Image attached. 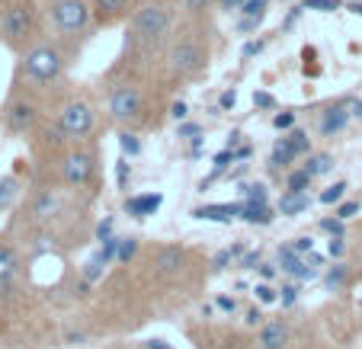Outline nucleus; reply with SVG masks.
<instances>
[{
  "label": "nucleus",
  "mask_w": 362,
  "mask_h": 349,
  "mask_svg": "<svg viewBox=\"0 0 362 349\" xmlns=\"http://www.w3.org/2000/svg\"><path fill=\"white\" fill-rule=\"evenodd\" d=\"M234 103H238V93H234V90H225L218 100V110H234Z\"/></svg>",
  "instance_id": "de8ad7c7"
},
{
  "label": "nucleus",
  "mask_w": 362,
  "mask_h": 349,
  "mask_svg": "<svg viewBox=\"0 0 362 349\" xmlns=\"http://www.w3.org/2000/svg\"><path fill=\"white\" fill-rule=\"evenodd\" d=\"M96 237H100V240L112 237V218H103L100 225H96Z\"/></svg>",
  "instance_id": "09e8293b"
},
{
  "label": "nucleus",
  "mask_w": 362,
  "mask_h": 349,
  "mask_svg": "<svg viewBox=\"0 0 362 349\" xmlns=\"http://www.w3.org/2000/svg\"><path fill=\"white\" fill-rule=\"evenodd\" d=\"M346 189H349V186L340 179V183L327 186V189L321 192V202H324V206H337V202H343V196H346Z\"/></svg>",
  "instance_id": "393cba45"
},
{
  "label": "nucleus",
  "mask_w": 362,
  "mask_h": 349,
  "mask_svg": "<svg viewBox=\"0 0 362 349\" xmlns=\"http://www.w3.org/2000/svg\"><path fill=\"white\" fill-rule=\"evenodd\" d=\"M170 116L177 119V122H186V116H189V106H186L183 100H180V103H173V106H170Z\"/></svg>",
  "instance_id": "a18cd8bd"
},
{
  "label": "nucleus",
  "mask_w": 362,
  "mask_h": 349,
  "mask_svg": "<svg viewBox=\"0 0 362 349\" xmlns=\"http://www.w3.org/2000/svg\"><path fill=\"white\" fill-rule=\"evenodd\" d=\"M260 266V254H253V250H247L244 256H240V269H257Z\"/></svg>",
  "instance_id": "c03bdc74"
},
{
  "label": "nucleus",
  "mask_w": 362,
  "mask_h": 349,
  "mask_svg": "<svg viewBox=\"0 0 362 349\" xmlns=\"http://www.w3.org/2000/svg\"><path fill=\"white\" fill-rule=\"evenodd\" d=\"M183 263H186V254L180 250V247H164V250L158 254L160 273H180V269H183Z\"/></svg>",
  "instance_id": "aec40b11"
},
{
  "label": "nucleus",
  "mask_w": 362,
  "mask_h": 349,
  "mask_svg": "<svg viewBox=\"0 0 362 349\" xmlns=\"http://www.w3.org/2000/svg\"><path fill=\"white\" fill-rule=\"evenodd\" d=\"M160 206H164V196H160V192H144V196L125 199V212H129L132 218H148V215H154Z\"/></svg>",
  "instance_id": "4468645a"
},
{
  "label": "nucleus",
  "mask_w": 362,
  "mask_h": 349,
  "mask_svg": "<svg viewBox=\"0 0 362 349\" xmlns=\"http://www.w3.org/2000/svg\"><path fill=\"white\" fill-rule=\"evenodd\" d=\"M48 16L64 39L83 35L93 23V4L90 0H48Z\"/></svg>",
  "instance_id": "39448f33"
},
{
  "label": "nucleus",
  "mask_w": 362,
  "mask_h": 349,
  "mask_svg": "<svg viewBox=\"0 0 362 349\" xmlns=\"http://www.w3.org/2000/svg\"><path fill=\"white\" fill-rule=\"evenodd\" d=\"M308 206H311V196L308 192H295V189H286L279 199V215H286V218H295V215L308 212Z\"/></svg>",
  "instance_id": "f3484780"
},
{
  "label": "nucleus",
  "mask_w": 362,
  "mask_h": 349,
  "mask_svg": "<svg viewBox=\"0 0 362 349\" xmlns=\"http://www.w3.org/2000/svg\"><path fill=\"white\" fill-rule=\"evenodd\" d=\"M321 231H327L330 237H343L346 234V227H343V218H321Z\"/></svg>",
  "instance_id": "473e14b6"
},
{
  "label": "nucleus",
  "mask_w": 362,
  "mask_h": 349,
  "mask_svg": "<svg viewBox=\"0 0 362 349\" xmlns=\"http://www.w3.org/2000/svg\"><path fill=\"white\" fill-rule=\"evenodd\" d=\"M311 183H315V177H311L305 167H301V170H292L286 177V189H295V192H308L311 189Z\"/></svg>",
  "instance_id": "5701e85b"
},
{
  "label": "nucleus",
  "mask_w": 362,
  "mask_h": 349,
  "mask_svg": "<svg viewBox=\"0 0 362 349\" xmlns=\"http://www.w3.org/2000/svg\"><path fill=\"white\" fill-rule=\"evenodd\" d=\"M148 349H173V346H167L164 340H148Z\"/></svg>",
  "instance_id": "4d7b16f0"
},
{
  "label": "nucleus",
  "mask_w": 362,
  "mask_h": 349,
  "mask_svg": "<svg viewBox=\"0 0 362 349\" xmlns=\"http://www.w3.org/2000/svg\"><path fill=\"white\" fill-rule=\"evenodd\" d=\"M177 138H180V141H196V138H202V129H199L196 122H180Z\"/></svg>",
  "instance_id": "2f4dec72"
},
{
  "label": "nucleus",
  "mask_w": 362,
  "mask_h": 349,
  "mask_svg": "<svg viewBox=\"0 0 362 349\" xmlns=\"http://www.w3.org/2000/svg\"><path fill=\"white\" fill-rule=\"evenodd\" d=\"M129 173H132V167H129V160H119V167H116V177H119V186H125L129 183Z\"/></svg>",
  "instance_id": "8fccbe9b"
},
{
  "label": "nucleus",
  "mask_w": 362,
  "mask_h": 349,
  "mask_svg": "<svg viewBox=\"0 0 362 349\" xmlns=\"http://www.w3.org/2000/svg\"><path fill=\"white\" fill-rule=\"evenodd\" d=\"M103 269H106V263H103L100 256L93 254L87 263H83V279H87V282H96V279H100V276H103Z\"/></svg>",
  "instance_id": "cd10ccee"
},
{
  "label": "nucleus",
  "mask_w": 362,
  "mask_h": 349,
  "mask_svg": "<svg viewBox=\"0 0 362 349\" xmlns=\"http://www.w3.org/2000/svg\"><path fill=\"white\" fill-rule=\"evenodd\" d=\"M90 4H93L96 23H103V26H110V23L129 16V10L135 7V0H90Z\"/></svg>",
  "instance_id": "9b49d317"
},
{
  "label": "nucleus",
  "mask_w": 362,
  "mask_h": 349,
  "mask_svg": "<svg viewBox=\"0 0 362 349\" xmlns=\"http://www.w3.org/2000/svg\"><path fill=\"white\" fill-rule=\"evenodd\" d=\"M240 196H244V202H267L269 192H267V183H244Z\"/></svg>",
  "instance_id": "b1692460"
},
{
  "label": "nucleus",
  "mask_w": 362,
  "mask_h": 349,
  "mask_svg": "<svg viewBox=\"0 0 362 349\" xmlns=\"http://www.w3.org/2000/svg\"><path fill=\"white\" fill-rule=\"evenodd\" d=\"M343 250H346V244H343V237H330V240H327V254H330V256H337V260H340V256H343Z\"/></svg>",
  "instance_id": "79ce46f5"
},
{
  "label": "nucleus",
  "mask_w": 362,
  "mask_h": 349,
  "mask_svg": "<svg viewBox=\"0 0 362 349\" xmlns=\"http://www.w3.org/2000/svg\"><path fill=\"white\" fill-rule=\"evenodd\" d=\"M240 208H244V202H234V206H199V208H192V218L231 225V221L240 218Z\"/></svg>",
  "instance_id": "ddd939ff"
},
{
  "label": "nucleus",
  "mask_w": 362,
  "mask_h": 349,
  "mask_svg": "<svg viewBox=\"0 0 362 349\" xmlns=\"http://www.w3.org/2000/svg\"><path fill=\"white\" fill-rule=\"evenodd\" d=\"M42 39V10L35 0H0V42L23 55Z\"/></svg>",
  "instance_id": "f03ea898"
},
{
  "label": "nucleus",
  "mask_w": 362,
  "mask_h": 349,
  "mask_svg": "<svg viewBox=\"0 0 362 349\" xmlns=\"http://www.w3.org/2000/svg\"><path fill=\"white\" fill-rule=\"evenodd\" d=\"M353 215H359V202H356V199L353 202H343V206L337 208V218H343V221L353 218Z\"/></svg>",
  "instance_id": "ea45409f"
},
{
  "label": "nucleus",
  "mask_w": 362,
  "mask_h": 349,
  "mask_svg": "<svg viewBox=\"0 0 362 349\" xmlns=\"http://www.w3.org/2000/svg\"><path fill=\"white\" fill-rule=\"evenodd\" d=\"M209 64V48L196 32H180L167 48V68L177 77H196Z\"/></svg>",
  "instance_id": "20e7f679"
},
{
  "label": "nucleus",
  "mask_w": 362,
  "mask_h": 349,
  "mask_svg": "<svg viewBox=\"0 0 362 349\" xmlns=\"http://www.w3.org/2000/svg\"><path fill=\"white\" fill-rule=\"evenodd\" d=\"M173 20H177V10H173L170 0H148L132 13L129 23V45L132 48H158L164 45V39L170 35Z\"/></svg>",
  "instance_id": "7ed1b4c3"
},
{
  "label": "nucleus",
  "mask_w": 362,
  "mask_h": 349,
  "mask_svg": "<svg viewBox=\"0 0 362 349\" xmlns=\"http://www.w3.org/2000/svg\"><path fill=\"white\" fill-rule=\"evenodd\" d=\"M215 304H218V311H225V314H234V311H238V302H234V298H228V295H218V298H215Z\"/></svg>",
  "instance_id": "a19ab883"
},
{
  "label": "nucleus",
  "mask_w": 362,
  "mask_h": 349,
  "mask_svg": "<svg viewBox=\"0 0 362 349\" xmlns=\"http://www.w3.org/2000/svg\"><path fill=\"white\" fill-rule=\"evenodd\" d=\"M55 129L62 131L64 138L71 141H83L90 131L96 129V112L87 100H68V103L58 110V119H55Z\"/></svg>",
  "instance_id": "0eeeda50"
},
{
  "label": "nucleus",
  "mask_w": 362,
  "mask_h": 349,
  "mask_svg": "<svg viewBox=\"0 0 362 349\" xmlns=\"http://www.w3.org/2000/svg\"><path fill=\"white\" fill-rule=\"evenodd\" d=\"M257 273L263 276V282H269L276 273H279V269H276V263H260V266H257Z\"/></svg>",
  "instance_id": "3c124183"
},
{
  "label": "nucleus",
  "mask_w": 362,
  "mask_h": 349,
  "mask_svg": "<svg viewBox=\"0 0 362 349\" xmlns=\"http://www.w3.org/2000/svg\"><path fill=\"white\" fill-rule=\"evenodd\" d=\"M240 218H244L247 225H269V221H273V215H269L267 202H244Z\"/></svg>",
  "instance_id": "412c9836"
},
{
  "label": "nucleus",
  "mask_w": 362,
  "mask_h": 349,
  "mask_svg": "<svg viewBox=\"0 0 362 349\" xmlns=\"http://www.w3.org/2000/svg\"><path fill=\"white\" fill-rule=\"evenodd\" d=\"M71 61V52L62 42L39 39L20 55V68H16V83H29V87H52L64 77Z\"/></svg>",
  "instance_id": "f257e3e1"
},
{
  "label": "nucleus",
  "mask_w": 362,
  "mask_h": 349,
  "mask_svg": "<svg viewBox=\"0 0 362 349\" xmlns=\"http://www.w3.org/2000/svg\"><path fill=\"white\" fill-rule=\"evenodd\" d=\"M273 125H276V129H279V131H286V129H292V125H295V112H292V110H286V112H279V116H276V119H273Z\"/></svg>",
  "instance_id": "58836bf2"
},
{
  "label": "nucleus",
  "mask_w": 362,
  "mask_h": 349,
  "mask_svg": "<svg viewBox=\"0 0 362 349\" xmlns=\"http://www.w3.org/2000/svg\"><path fill=\"white\" fill-rule=\"evenodd\" d=\"M93 170H96V158H93V151H87V148H74V151H68L62 160V177L68 186L90 183Z\"/></svg>",
  "instance_id": "1a4fd4ad"
},
{
  "label": "nucleus",
  "mask_w": 362,
  "mask_h": 349,
  "mask_svg": "<svg viewBox=\"0 0 362 349\" xmlns=\"http://www.w3.org/2000/svg\"><path fill=\"white\" fill-rule=\"evenodd\" d=\"M58 208H62V192L58 189H42L39 196L33 199V218L35 221H52L58 215Z\"/></svg>",
  "instance_id": "f8f14e48"
},
{
  "label": "nucleus",
  "mask_w": 362,
  "mask_h": 349,
  "mask_svg": "<svg viewBox=\"0 0 362 349\" xmlns=\"http://www.w3.org/2000/svg\"><path fill=\"white\" fill-rule=\"evenodd\" d=\"M292 247H295V254L308 256V254H311V250H315V240H311V237H298Z\"/></svg>",
  "instance_id": "37998d69"
},
{
  "label": "nucleus",
  "mask_w": 362,
  "mask_h": 349,
  "mask_svg": "<svg viewBox=\"0 0 362 349\" xmlns=\"http://www.w3.org/2000/svg\"><path fill=\"white\" fill-rule=\"evenodd\" d=\"M253 103H257V106H263V110H273V106H276V100H273V96H269V93H253Z\"/></svg>",
  "instance_id": "603ef678"
},
{
  "label": "nucleus",
  "mask_w": 362,
  "mask_h": 349,
  "mask_svg": "<svg viewBox=\"0 0 362 349\" xmlns=\"http://www.w3.org/2000/svg\"><path fill=\"white\" fill-rule=\"evenodd\" d=\"M119 144H122V154H129V158H138V154H141V141H138L135 131H122V135H119Z\"/></svg>",
  "instance_id": "a878e982"
},
{
  "label": "nucleus",
  "mask_w": 362,
  "mask_h": 349,
  "mask_svg": "<svg viewBox=\"0 0 362 349\" xmlns=\"http://www.w3.org/2000/svg\"><path fill=\"white\" fill-rule=\"evenodd\" d=\"M349 106L346 103H337V106H327V110L321 112V122H317V131H321L324 138H334V135H340L343 129L349 125Z\"/></svg>",
  "instance_id": "9d476101"
},
{
  "label": "nucleus",
  "mask_w": 362,
  "mask_h": 349,
  "mask_svg": "<svg viewBox=\"0 0 362 349\" xmlns=\"http://www.w3.org/2000/svg\"><path fill=\"white\" fill-rule=\"evenodd\" d=\"M301 10H317V13H334V10H340V0H301Z\"/></svg>",
  "instance_id": "bb28decb"
},
{
  "label": "nucleus",
  "mask_w": 362,
  "mask_h": 349,
  "mask_svg": "<svg viewBox=\"0 0 362 349\" xmlns=\"http://www.w3.org/2000/svg\"><path fill=\"white\" fill-rule=\"evenodd\" d=\"M13 196H16V179L13 177H4V179H0V208H7Z\"/></svg>",
  "instance_id": "c85d7f7f"
},
{
  "label": "nucleus",
  "mask_w": 362,
  "mask_h": 349,
  "mask_svg": "<svg viewBox=\"0 0 362 349\" xmlns=\"http://www.w3.org/2000/svg\"><path fill=\"white\" fill-rule=\"evenodd\" d=\"M267 4H269V0H244L240 13H244V16H263V13H267Z\"/></svg>",
  "instance_id": "f704fd0d"
},
{
  "label": "nucleus",
  "mask_w": 362,
  "mask_h": 349,
  "mask_svg": "<svg viewBox=\"0 0 362 349\" xmlns=\"http://www.w3.org/2000/svg\"><path fill=\"white\" fill-rule=\"evenodd\" d=\"M279 302H282V308H292V304L298 302V285H286V288H282Z\"/></svg>",
  "instance_id": "4c0bfd02"
},
{
  "label": "nucleus",
  "mask_w": 362,
  "mask_h": 349,
  "mask_svg": "<svg viewBox=\"0 0 362 349\" xmlns=\"http://www.w3.org/2000/svg\"><path fill=\"white\" fill-rule=\"evenodd\" d=\"M212 4H215V0H183V10L189 16H199V13H205V10L212 7Z\"/></svg>",
  "instance_id": "e433bc0d"
},
{
  "label": "nucleus",
  "mask_w": 362,
  "mask_h": 349,
  "mask_svg": "<svg viewBox=\"0 0 362 349\" xmlns=\"http://www.w3.org/2000/svg\"><path fill=\"white\" fill-rule=\"evenodd\" d=\"M286 138H288V141H292V148H295V154H298V158H301V154H311V141H308V135H305V131H298V129H295L292 135H286Z\"/></svg>",
  "instance_id": "c756f323"
},
{
  "label": "nucleus",
  "mask_w": 362,
  "mask_h": 349,
  "mask_svg": "<svg viewBox=\"0 0 362 349\" xmlns=\"http://www.w3.org/2000/svg\"><path fill=\"white\" fill-rule=\"evenodd\" d=\"M135 250H138V240L135 237H119V260H132V256H135Z\"/></svg>",
  "instance_id": "72a5a7b5"
},
{
  "label": "nucleus",
  "mask_w": 362,
  "mask_h": 349,
  "mask_svg": "<svg viewBox=\"0 0 362 349\" xmlns=\"http://www.w3.org/2000/svg\"><path fill=\"white\" fill-rule=\"evenodd\" d=\"M337 167V160H334V154H327V151H311V154H305V170L311 173V177H327L330 170Z\"/></svg>",
  "instance_id": "a211bd4d"
},
{
  "label": "nucleus",
  "mask_w": 362,
  "mask_h": 349,
  "mask_svg": "<svg viewBox=\"0 0 362 349\" xmlns=\"http://www.w3.org/2000/svg\"><path fill=\"white\" fill-rule=\"evenodd\" d=\"M295 158H298V154H295L292 141H288V138H279L276 148H273V154H269V167H273V170H282V167H288Z\"/></svg>",
  "instance_id": "6ab92c4d"
},
{
  "label": "nucleus",
  "mask_w": 362,
  "mask_h": 349,
  "mask_svg": "<svg viewBox=\"0 0 362 349\" xmlns=\"http://www.w3.org/2000/svg\"><path fill=\"white\" fill-rule=\"evenodd\" d=\"M106 106H110V116L116 122H141L144 110H148V100H144V90L132 81H116L110 87V96H106Z\"/></svg>",
  "instance_id": "423d86ee"
},
{
  "label": "nucleus",
  "mask_w": 362,
  "mask_h": 349,
  "mask_svg": "<svg viewBox=\"0 0 362 349\" xmlns=\"http://www.w3.org/2000/svg\"><path fill=\"white\" fill-rule=\"evenodd\" d=\"M359 122H362V116H359Z\"/></svg>",
  "instance_id": "052dcab7"
},
{
  "label": "nucleus",
  "mask_w": 362,
  "mask_h": 349,
  "mask_svg": "<svg viewBox=\"0 0 362 349\" xmlns=\"http://www.w3.org/2000/svg\"><path fill=\"white\" fill-rule=\"evenodd\" d=\"M260 349H286L288 346V324L286 321H267L260 324Z\"/></svg>",
  "instance_id": "2eb2a0df"
},
{
  "label": "nucleus",
  "mask_w": 362,
  "mask_h": 349,
  "mask_svg": "<svg viewBox=\"0 0 362 349\" xmlns=\"http://www.w3.org/2000/svg\"><path fill=\"white\" fill-rule=\"evenodd\" d=\"M247 324H250V327H257V324H263V314H260V308H250L247 311V317H244Z\"/></svg>",
  "instance_id": "5fc2aeb1"
},
{
  "label": "nucleus",
  "mask_w": 362,
  "mask_h": 349,
  "mask_svg": "<svg viewBox=\"0 0 362 349\" xmlns=\"http://www.w3.org/2000/svg\"><path fill=\"white\" fill-rule=\"evenodd\" d=\"M349 279V269L343 266V263H334V266L327 269V276H324V285H327V292H340L343 285H346Z\"/></svg>",
  "instance_id": "4be33fe9"
},
{
  "label": "nucleus",
  "mask_w": 362,
  "mask_h": 349,
  "mask_svg": "<svg viewBox=\"0 0 362 349\" xmlns=\"http://www.w3.org/2000/svg\"><path fill=\"white\" fill-rule=\"evenodd\" d=\"M240 138H244V135H240V131H234V135L228 138V148H231V151H234V148H238V141H240Z\"/></svg>",
  "instance_id": "13d9d810"
},
{
  "label": "nucleus",
  "mask_w": 362,
  "mask_h": 349,
  "mask_svg": "<svg viewBox=\"0 0 362 349\" xmlns=\"http://www.w3.org/2000/svg\"><path fill=\"white\" fill-rule=\"evenodd\" d=\"M0 119H4V129H7L10 135H33V131L39 129L42 112L29 96L13 93L7 100V106H4V112H0Z\"/></svg>",
  "instance_id": "6e6552de"
},
{
  "label": "nucleus",
  "mask_w": 362,
  "mask_h": 349,
  "mask_svg": "<svg viewBox=\"0 0 362 349\" xmlns=\"http://www.w3.org/2000/svg\"><path fill=\"white\" fill-rule=\"evenodd\" d=\"M253 292H257V298H260L263 304H276V302H279V292H276L269 282H260V285L253 288Z\"/></svg>",
  "instance_id": "7c9ffc66"
},
{
  "label": "nucleus",
  "mask_w": 362,
  "mask_h": 349,
  "mask_svg": "<svg viewBox=\"0 0 362 349\" xmlns=\"http://www.w3.org/2000/svg\"><path fill=\"white\" fill-rule=\"evenodd\" d=\"M260 20H263V16H244V20L238 23V29H240V32H253V29L260 26Z\"/></svg>",
  "instance_id": "49530a36"
},
{
  "label": "nucleus",
  "mask_w": 362,
  "mask_h": 349,
  "mask_svg": "<svg viewBox=\"0 0 362 349\" xmlns=\"http://www.w3.org/2000/svg\"><path fill=\"white\" fill-rule=\"evenodd\" d=\"M349 10H353V13H359V16H362V4H349Z\"/></svg>",
  "instance_id": "bf43d9fd"
},
{
  "label": "nucleus",
  "mask_w": 362,
  "mask_h": 349,
  "mask_svg": "<svg viewBox=\"0 0 362 349\" xmlns=\"http://www.w3.org/2000/svg\"><path fill=\"white\" fill-rule=\"evenodd\" d=\"M231 263H234L231 247H228V250H218V254H215V260H212V273H221V269H228Z\"/></svg>",
  "instance_id": "c9c22d12"
},
{
  "label": "nucleus",
  "mask_w": 362,
  "mask_h": 349,
  "mask_svg": "<svg viewBox=\"0 0 362 349\" xmlns=\"http://www.w3.org/2000/svg\"><path fill=\"white\" fill-rule=\"evenodd\" d=\"M16 273H20V260H16L13 247L0 244V295H7L16 282Z\"/></svg>",
  "instance_id": "dca6fc26"
},
{
  "label": "nucleus",
  "mask_w": 362,
  "mask_h": 349,
  "mask_svg": "<svg viewBox=\"0 0 362 349\" xmlns=\"http://www.w3.org/2000/svg\"><path fill=\"white\" fill-rule=\"evenodd\" d=\"M263 52V42H247L244 45V58H253V55H260Z\"/></svg>",
  "instance_id": "864d4df0"
},
{
  "label": "nucleus",
  "mask_w": 362,
  "mask_h": 349,
  "mask_svg": "<svg viewBox=\"0 0 362 349\" xmlns=\"http://www.w3.org/2000/svg\"><path fill=\"white\" fill-rule=\"evenodd\" d=\"M218 7L231 13V10H240V7H244V0H218Z\"/></svg>",
  "instance_id": "6e6d98bb"
}]
</instances>
